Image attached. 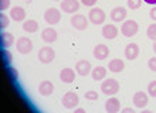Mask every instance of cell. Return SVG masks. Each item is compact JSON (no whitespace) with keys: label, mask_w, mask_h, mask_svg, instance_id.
I'll list each match as a JSON object with an SVG mask.
<instances>
[{"label":"cell","mask_w":156,"mask_h":113,"mask_svg":"<svg viewBox=\"0 0 156 113\" xmlns=\"http://www.w3.org/2000/svg\"><path fill=\"white\" fill-rule=\"evenodd\" d=\"M101 91H102L104 95H108V96H112V95H115L118 93L119 91V82L116 79H105L101 85Z\"/></svg>","instance_id":"obj_1"},{"label":"cell","mask_w":156,"mask_h":113,"mask_svg":"<svg viewBox=\"0 0 156 113\" xmlns=\"http://www.w3.org/2000/svg\"><path fill=\"white\" fill-rule=\"evenodd\" d=\"M54 58H55V53L51 47H43L38 51V61L43 62V64H50L53 62Z\"/></svg>","instance_id":"obj_2"},{"label":"cell","mask_w":156,"mask_h":113,"mask_svg":"<svg viewBox=\"0 0 156 113\" xmlns=\"http://www.w3.org/2000/svg\"><path fill=\"white\" fill-rule=\"evenodd\" d=\"M139 30V26L135 20H126L121 27V31L125 37H133Z\"/></svg>","instance_id":"obj_3"},{"label":"cell","mask_w":156,"mask_h":113,"mask_svg":"<svg viewBox=\"0 0 156 113\" xmlns=\"http://www.w3.org/2000/svg\"><path fill=\"white\" fill-rule=\"evenodd\" d=\"M16 47L20 54H30L33 50V43L29 37H20L16 43Z\"/></svg>","instance_id":"obj_4"},{"label":"cell","mask_w":156,"mask_h":113,"mask_svg":"<svg viewBox=\"0 0 156 113\" xmlns=\"http://www.w3.org/2000/svg\"><path fill=\"white\" fill-rule=\"evenodd\" d=\"M44 20L48 24H57L61 20V12L55 7H50L47 9V12L44 13Z\"/></svg>","instance_id":"obj_5"},{"label":"cell","mask_w":156,"mask_h":113,"mask_svg":"<svg viewBox=\"0 0 156 113\" xmlns=\"http://www.w3.org/2000/svg\"><path fill=\"white\" fill-rule=\"evenodd\" d=\"M62 106L66 108V109H74L75 106L78 105V102H80V98L75 92H67L64 96H62Z\"/></svg>","instance_id":"obj_6"},{"label":"cell","mask_w":156,"mask_h":113,"mask_svg":"<svg viewBox=\"0 0 156 113\" xmlns=\"http://www.w3.org/2000/svg\"><path fill=\"white\" fill-rule=\"evenodd\" d=\"M90 21L92 24H102L105 21V12L99 7H94L90 12Z\"/></svg>","instance_id":"obj_7"},{"label":"cell","mask_w":156,"mask_h":113,"mask_svg":"<svg viewBox=\"0 0 156 113\" xmlns=\"http://www.w3.org/2000/svg\"><path fill=\"white\" fill-rule=\"evenodd\" d=\"M148 102H149L148 95L145 92H142V91H138V92L133 95V105H135L136 108H139V109H144L145 106L148 105Z\"/></svg>","instance_id":"obj_8"},{"label":"cell","mask_w":156,"mask_h":113,"mask_svg":"<svg viewBox=\"0 0 156 113\" xmlns=\"http://www.w3.org/2000/svg\"><path fill=\"white\" fill-rule=\"evenodd\" d=\"M80 9L78 0H61V10L66 13H75Z\"/></svg>","instance_id":"obj_9"},{"label":"cell","mask_w":156,"mask_h":113,"mask_svg":"<svg viewBox=\"0 0 156 113\" xmlns=\"http://www.w3.org/2000/svg\"><path fill=\"white\" fill-rule=\"evenodd\" d=\"M71 26L74 28H77V30H85L87 26H88V20L82 14H75L71 19Z\"/></svg>","instance_id":"obj_10"},{"label":"cell","mask_w":156,"mask_h":113,"mask_svg":"<svg viewBox=\"0 0 156 113\" xmlns=\"http://www.w3.org/2000/svg\"><path fill=\"white\" fill-rule=\"evenodd\" d=\"M75 71H77L78 75H81V77H85L88 75L91 71V62L87 60H81L78 61L77 65H75Z\"/></svg>","instance_id":"obj_11"},{"label":"cell","mask_w":156,"mask_h":113,"mask_svg":"<svg viewBox=\"0 0 156 113\" xmlns=\"http://www.w3.org/2000/svg\"><path fill=\"white\" fill-rule=\"evenodd\" d=\"M138 55H139V47H138V44H135V43L128 44L126 48H125V56L129 61H133L138 58Z\"/></svg>","instance_id":"obj_12"},{"label":"cell","mask_w":156,"mask_h":113,"mask_svg":"<svg viewBox=\"0 0 156 113\" xmlns=\"http://www.w3.org/2000/svg\"><path fill=\"white\" fill-rule=\"evenodd\" d=\"M57 31L54 30V28L48 27V28H44L43 30V33H41V38H43V41H45V43H48V44H51V43H54V41L57 40Z\"/></svg>","instance_id":"obj_13"},{"label":"cell","mask_w":156,"mask_h":113,"mask_svg":"<svg viewBox=\"0 0 156 113\" xmlns=\"http://www.w3.org/2000/svg\"><path fill=\"white\" fill-rule=\"evenodd\" d=\"M92 54H94V56L97 60H105L109 55V48L105 44H98V45H95Z\"/></svg>","instance_id":"obj_14"},{"label":"cell","mask_w":156,"mask_h":113,"mask_svg":"<svg viewBox=\"0 0 156 113\" xmlns=\"http://www.w3.org/2000/svg\"><path fill=\"white\" fill-rule=\"evenodd\" d=\"M60 79H61L64 84H71V82H74L75 71L71 68H64L61 72H60Z\"/></svg>","instance_id":"obj_15"},{"label":"cell","mask_w":156,"mask_h":113,"mask_svg":"<svg viewBox=\"0 0 156 113\" xmlns=\"http://www.w3.org/2000/svg\"><path fill=\"white\" fill-rule=\"evenodd\" d=\"M121 109V102L116 99V98H109L105 103V110L108 113H116Z\"/></svg>","instance_id":"obj_16"},{"label":"cell","mask_w":156,"mask_h":113,"mask_svg":"<svg viewBox=\"0 0 156 113\" xmlns=\"http://www.w3.org/2000/svg\"><path fill=\"white\" fill-rule=\"evenodd\" d=\"M102 36L107 38V40H114L116 36H118V28L114 24H107L104 26L102 28Z\"/></svg>","instance_id":"obj_17"},{"label":"cell","mask_w":156,"mask_h":113,"mask_svg":"<svg viewBox=\"0 0 156 113\" xmlns=\"http://www.w3.org/2000/svg\"><path fill=\"white\" fill-rule=\"evenodd\" d=\"M54 91V85L51 81H43L38 85V92L43 95V96H50Z\"/></svg>","instance_id":"obj_18"},{"label":"cell","mask_w":156,"mask_h":113,"mask_svg":"<svg viewBox=\"0 0 156 113\" xmlns=\"http://www.w3.org/2000/svg\"><path fill=\"white\" fill-rule=\"evenodd\" d=\"M126 10L123 7H115L114 10L111 12V19L112 21H115V23H119V21H122L125 17H126Z\"/></svg>","instance_id":"obj_19"},{"label":"cell","mask_w":156,"mask_h":113,"mask_svg":"<svg viewBox=\"0 0 156 113\" xmlns=\"http://www.w3.org/2000/svg\"><path fill=\"white\" fill-rule=\"evenodd\" d=\"M10 16L14 21H23L26 19V10L23 7H13L12 12H10Z\"/></svg>","instance_id":"obj_20"},{"label":"cell","mask_w":156,"mask_h":113,"mask_svg":"<svg viewBox=\"0 0 156 113\" xmlns=\"http://www.w3.org/2000/svg\"><path fill=\"white\" fill-rule=\"evenodd\" d=\"M108 68L111 69L112 72H122V69L125 68V64H123L122 60L116 58V60L109 61V64H108Z\"/></svg>","instance_id":"obj_21"},{"label":"cell","mask_w":156,"mask_h":113,"mask_svg":"<svg viewBox=\"0 0 156 113\" xmlns=\"http://www.w3.org/2000/svg\"><path fill=\"white\" fill-rule=\"evenodd\" d=\"M13 44H14V36L6 31L2 33V45L4 48H10Z\"/></svg>","instance_id":"obj_22"},{"label":"cell","mask_w":156,"mask_h":113,"mask_svg":"<svg viewBox=\"0 0 156 113\" xmlns=\"http://www.w3.org/2000/svg\"><path fill=\"white\" fill-rule=\"evenodd\" d=\"M23 30L26 33H36L38 30V23L36 20H26L23 23Z\"/></svg>","instance_id":"obj_23"},{"label":"cell","mask_w":156,"mask_h":113,"mask_svg":"<svg viewBox=\"0 0 156 113\" xmlns=\"http://www.w3.org/2000/svg\"><path fill=\"white\" fill-rule=\"evenodd\" d=\"M105 75H107V68L105 67H97L92 71V79L94 81H101V79L105 78Z\"/></svg>","instance_id":"obj_24"},{"label":"cell","mask_w":156,"mask_h":113,"mask_svg":"<svg viewBox=\"0 0 156 113\" xmlns=\"http://www.w3.org/2000/svg\"><path fill=\"white\" fill-rule=\"evenodd\" d=\"M146 34H148V37L152 41H156V23L149 26L148 30H146Z\"/></svg>","instance_id":"obj_25"},{"label":"cell","mask_w":156,"mask_h":113,"mask_svg":"<svg viewBox=\"0 0 156 113\" xmlns=\"http://www.w3.org/2000/svg\"><path fill=\"white\" fill-rule=\"evenodd\" d=\"M142 6V0H128V7L132 10H136Z\"/></svg>","instance_id":"obj_26"},{"label":"cell","mask_w":156,"mask_h":113,"mask_svg":"<svg viewBox=\"0 0 156 113\" xmlns=\"http://www.w3.org/2000/svg\"><path fill=\"white\" fill-rule=\"evenodd\" d=\"M148 93L152 98H156V81L149 82V85H148Z\"/></svg>","instance_id":"obj_27"},{"label":"cell","mask_w":156,"mask_h":113,"mask_svg":"<svg viewBox=\"0 0 156 113\" xmlns=\"http://www.w3.org/2000/svg\"><path fill=\"white\" fill-rule=\"evenodd\" d=\"M0 21H2V24H0L2 30H4V28L9 27V24H10V20H9V17L6 16V14H2V16H0Z\"/></svg>","instance_id":"obj_28"},{"label":"cell","mask_w":156,"mask_h":113,"mask_svg":"<svg viewBox=\"0 0 156 113\" xmlns=\"http://www.w3.org/2000/svg\"><path fill=\"white\" fill-rule=\"evenodd\" d=\"M85 99L87 101H97L98 99V93L95 92V91H88L85 93Z\"/></svg>","instance_id":"obj_29"},{"label":"cell","mask_w":156,"mask_h":113,"mask_svg":"<svg viewBox=\"0 0 156 113\" xmlns=\"http://www.w3.org/2000/svg\"><path fill=\"white\" fill-rule=\"evenodd\" d=\"M148 67L151 71L156 72V56H153V58H151V60L148 61Z\"/></svg>","instance_id":"obj_30"},{"label":"cell","mask_w":156,"mask_h":113,"mask_svg":"<svg viewBox=\"0 0 156 113\" xmlns=\"http://www.w3.org/2000/svg\"><path fill=\"white\" fill-rule=\"evenodd\" d=\"M10 2L12 0H0V9L2 10H7L9 6H10Z\"/></svg>","instance_id":"obj_31"},{"label":"cell","mask_w":156,"mask_h":113,"mask_svg":"<svg viewBox=\"0 0 156 113\" xmlns=\"http://www.w3.org/2000/svg\"><path fill=\"white\" fill-rule=\"evenodd\" d=\"M81 3L84 4V6H88V7H91V6H94V4L97 3V0H81Z\"/></svg>","instance_id":"obj_32"},{"label":"cell","mask_w":156,"mask_h":113,"mask_svg":"<svg viewBox=\"0 0 156 113\" xmlns=\"http://www.w3.org/2000/svg\"><path fill=\"white\" fill-rule=\"evenodd\" d=\"M3 56H4V60L6 61H9V62H10V61H12V53H10V51H7V50H6V51H3Z\"/></svg>","instance_id":"obj_33"},{"label":"cell","mask_w":156,"mask_h":113,"mask_svg":"<svg viewBox=\"0 0 156 113\" xmlns=\"http://www.w3.org/2000/svg\"><path fill=\"white\" fill-rule=\"evenodd\" d=\"M9 71H10V74H12L13 79H17V71L14 68H9Z\"/></svg>","instance_id":"obj_34"},{"label":"cell","mask_w":156,"mask_h":113,"mask_svg":"<svg viewBox=\"0 0 156 113\" xmlns=\"http://www.w3.org/2000/svg\"><path fill=\"white\" fill-rule=\"evenodd\" d=\"M149 14H151V19L156 21V7H155V9H152V10H151V13H149Z\"/></svg>","instance_id":"obj_35"},{"label":"cell","mask_w":156,"mask_h":113,"mask_svg":"<svg viewBox=\"0 0 156 113\" xmlns=\"http://www.w3.org/2000/svg\"><path fill=\"white\" fill-rule=\"evenodd\" d=\"M145 3H148V4H152V6H155V4H156V0H145Z\"/></svg>","instance_id":"obj_36"},{"label":"cell","mask_w":156,"mask_h":113,"mask_svg":"<svg viewBox=\"0 0 156 113\" xmlns=\"http://www.w3.org/2000/svg\"><path fill=\"white\" fill-rule=\"evenodd\" d=\"M122 112H125V113H132V112H133V109H131V108H125V109H122Z\"/></svg>","instance_id":"obj_37"},{"label":"cell","mask_w":156,"mask_h":113,"mask_svg":"<svg viewBox=\"0 0 156 113\" xmlns=\"http://www.w3.org/2000/svg\"><path fill=\"white\" fill-rule=\"evenodd\" d=\"M84 112H85V110L82 109V108H78V109L75 110V113H84Z\"/></svg>","instance_id":"obj_38"},{"label":"cell","mask_w":156,"mask_h":113,"mask_svg":"<svg viewBox=\"0 0 156 113\" xmlns=\"http://www.w3.org/2000/svg\"><path fill=\"white\" fill-rule=\"evenodd\" d=\"M153 51L156 53V41H155V44H153Z\"/></svg>","instance_id":"obj_39"},{"label":"cell","mask_w":156,"mask_h":113,"mask_svg":"<svg viewBox=\"0 0 156 113\" xmlns=\"http://www.w3.org/2000/svg\"><path fill=\"white\" fill-rule=\"evenodd\" d=\"M54 2H60V0H54Z\"/></svg>","instance_id":"obj_40"}]
</instances>
